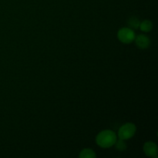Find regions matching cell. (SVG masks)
<instances>
[{"mask_svg": "<svg viewBox=\"0 0 158 158\" xmlns=\"http://www.w3.org/2000/svg\"><path fill=\"white\" fill-rule=\"evenodd\" d=\"M117 140V134L110 130L100 131L96 137V143L102 148H109L114 146Z\"/></svg>", "mask_w": 158, "mask_h": 158, "instance_id": "6da1fadb", "label": "cell"}, {"mask_svg": "<svg viewBox=\"0 0 158 158\" xmlns=\"http://www.w3.org/2000/svg\"><path fill=\"white\" fill-rule=\"evenodd\" d=\"M136 131H137V128H136L135 124L132 123H127L120 127L117 133V137L119 139L123 140H129L134 137Z\"/></svg>", "mask_w": 158, "mask_h": 158, "instance_id": "7a4b0ae2", "label": "cell"}, {"mask_svg": "<svg viewBox=\"0 0 158 158\" xmlns=\"http://www.w3.org/2000/svg\"><path fill=\"white\" fill-rule=\"evenodd\" d=\"M135 36L136 35L134 30L127 27L121 28L120 29H119L118 32H117L118 40L124 44H129V43H132L133 41H134Z\"/></svg>", "mask_w": 158, "mask_h": 158, "instance_id": "3957f363", "label": "cell"}, {"mask_svg": "<svg viewBox=\"0 0 158 158\" xmlns=\"http://www.w3.org/2000/svg\"><path fill=\"white\" fill-rule=\"evenodd\" d=\"M143 152L148 157H157V146L152 141H148L143 144Z\"/></svg>", "mask_w": 158, "mask_h": 158, "instance_id": "277c9868", "label": "cell"}, {"mask_svg": "<svg viewBox=\"0 0 158 158\" xmlns=\"http://www.w3.org/2000/svg\"><path fill=\"white\" fill-rule=\"evenodd\" d=\"M134 41H135L137 47L142 49H148L151 44V40H150L149 37L147 36L146 35H143V34H140L137 36H135Z\"/></svg>", "mask_w": 158, "mask_h": 158, "instance_id": "5b68a950", "label": "cell"}, {"mask_svg": "<svg viewBox=\"0 0 158 158\" xmlns=\"http://www.w3.org/2000/svg\"><path fill=\"white\" fill-rule=\"evenodd\" d=\"M79 157L80 158H95L97 157V154L93 150L89 148H85L80 151Z\"/></svg>", "mask_w": 158, "mask_h": 158, "instance_id": "8992f818", "label": "cell"}, {"mask_svg": "<svg viewBox=\"0 0 158 158\" xmlns=\"http://www.w3.org/2000/svg\"><path fill=\"white\" fill-rule=\"evenodd\" d=\"M139 27H140V30L143 31V32H148L152 30L153 24L150 20H143V22L140 23Z\"/></svg>", "mask_w": 158, "mask_h": 158, "instance_id": "52a82bcc", "label": "cell"}, {"mask_svg": "<svg viewBox=\"0 0 158 158\" xmlns=\"http://www.w3.org/2000/svg\"><path fill=\"white\" fill-rule=\"evenodd\" d=\"M125 140H121V139H119V140H117L116 143H114L116 148L117 150L120 151H123L127 149V144L125 143Z\"/></svg>", "mask_w": 158, "mask_h": 158, "instance_id": "ba28073f", "label": "cell"}, {"mask_svg": "<svg viewBox=\"0 0 158 158\" xmlns=\"http://www.w3.org/2000/svg\"><path fill=\"white\" fill-rule=\"evenodd\" d=\"M140 22L135 17H131L129 19V25L131 28H134V29H137L140 26Z\"/></svg>", "mask_w": 158, "mask_h": 158, "instance_id": "9c48e42d", "label": "cell"}]
</instances>
